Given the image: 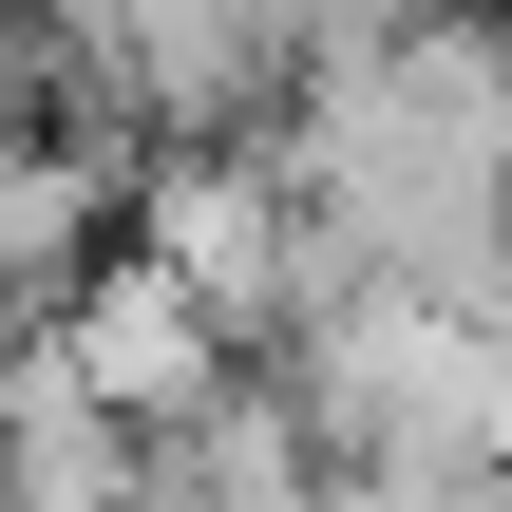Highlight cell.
Returning a JSON list of instances; mask_svg holds the SVG:
<instances>
[{
    "mask_svg": "<svg viewBox=\"0 0 512 512\" xmlns=\"http://www.w3.org/2000/svg\"><path fill=\"white\" fill-rule=\"evenodd\" d=\"M285 171L323 209V247L361 285H437V304H494L512 285V19H399V38H342L304 57V114H285Z\"/></svg>",
    "mask_w": 512,
    "mask_h": 512,
    "instance_id": "6da1fadb",
    "label": "cell"
},
{
    "mask_svg": "<svg viewBox=\"0 0 512 512\" xmlns=\"http://www.w3.org/2000/svg\"><path fill=\"white\" fill-rule=\"evenodd\" d=\"M38 38L95 76V114L133 133H247L266 76H304L285 0H38Z\"/></svg>",
    "mask_w": 512,
    "mask_h": 512,
    "instance_id": "7a4b0ae2",
    "label": "cell"
},
{
    "mask_svg": "<svg viewBox=\"0 0 512 512\" xmlns=\"http://www.w3.org/2000/svg\"><path fill=\"white\" fill-rule=\"evenodd\" d=\"M57 342H76V380H95L133 437H190V418L247 380V323H228L190 266H152V247H114V266L57 304Z\"/></svg>",
    "mask_w": 512,
    "mask_h": 512,
    "instance_id": "3957f363",
    "label": "cell"
},
{
    "mask_svg": "<svg viewBox=\"0 0 512 512\" xmlns=\"http://www.w3.org/2000/svg\"><path fill=\"white\" fill-rule=\"evenodd\" d=\"M95 266H114V171H95V133H0V342H38Z\"/></svg>",
    "mask_w": 512,
    "mask_h": 512,
    "instance_id": "277c9868",
    "label": "cell"
},
{
    "mask_svg": "<svg viewBox=\"0 0 512 512\" xmlns=\"http://www.w3.org/2000/svg\"><path fill=\"white\" fill-rule=\"evenodd\" d=\"M399 19H437V0H285V38H304V57H342V38H399Z\"/></svg>",
    "mask_w": 512,
    "mask_h": 512,
    "instance_id": "5b68a950",
    "label": "cell"
}]
</instances>
